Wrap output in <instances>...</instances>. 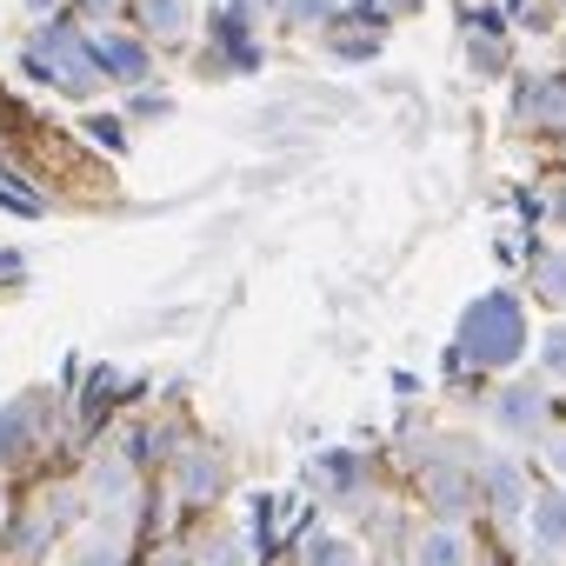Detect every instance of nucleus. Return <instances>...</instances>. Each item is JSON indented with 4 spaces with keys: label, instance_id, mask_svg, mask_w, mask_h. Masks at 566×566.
<instances>
[{
    "label": "nucleus",
    "instance_id": "obj_21",
    "mask_svg": "<svg viewBox=\"0 0 566 566\" xmlns=\"http://www.w3.org/2000/svg\"><path fill=\"white\" fill-rule=\"evenodd\" d=\"M546 467H553V473H559V480H566V427H559V433H553V440H546Z\"/></svg>",
    "mask_w": 566,
    "mask_h": 566
},
{
    "label": "nucleus",
    "instance_id": "obj_13",
    "mask_svg": "<svg viewBox=\"0 0 566 566\" xmlns=\"http://www.w3.org/2000/svg\"><path fill=\"white\" fill-rule=\"evenodd\" d=\"M307 566H360V546L340 533H314L307 539Z\"/></svg>",
    "mask_w": 566,
    "mask_h": 566
},
{
    "label": "nucleus",
    "instance_id": "obj_9",
    "mask_svg": "<svg viewBox=\"0 0 566 566\" xmlns=\"http://www.w3.org/2000/svg\"><path fill=\"white\" fill-rule=\"evenodd\" d=\"M140 28L154 41H180L193 28V8H187V0H140Z\"/></svg>",
    "mask_w": 566,
    "mask_h": 566
},
{
    "label": "nucleus",
    "instance_id": "obj_25",
    "mask_svg": "<svg viewBox=\"0 0 566 566\" xmlns=\"http://www.w3.org/2000/svg\"><path fill=\"white\" fill-rule=\"evenodd\" d=\"M81 8H87V14H107V8H114V0H81Z\"/></svg>",
    "mask_w": 566,
    "mask_h": 566
},
{
    "label": "nucleus",
    "instance_id": "obj_11",
    "mask_svg": "<svg viewBox=\"0 0 566 566\" xmlns=\"http://www.w3.org/2000/svg\"><path fill=\"white\" fill-rule=\"evenodd\" d=\"M533 287H539L546 307H566V247H546L533 260Z\"/></svg>",
    "mask_w": 566,
    "mask_h": 566
},
{
    "label": "nucleus",
    "instance_id": "obj_20",
    "mask_svg": "<svg viewBox=\"0 0 566 566\" xmlns=\"http://www.w3.org/2000/svg\"><path fill=\"white\" fill-rule=\"evenodd\" d=\"M207 566H240V546H233V539H213V546H207Z\"/></svg>",
    "mask_w": 566,
    "mask_h": 566
},
{
    "label": "nucleus",
    "instance_id": "obj_12",
    "mask_svg": "<svg viewBox=\"0 0 566 566\" xmlns=\"http://www.w3.org/2000/svg\"><path fill=\"white\" fill-rule=\"evenodd\" d=\"M61 566H120V539H114V533H87V539L67 546Z\"/></svg>",
    "mask_w": 566,
    "mask_h": 566
},
{
    "label": "nucleus",
    "instance_id": "obj_4",
    "mask_svg": "<svg viewBox=\"0 0 566 566\" xmlns=\"http://www.w3.org/2000/svg\"><path fill=\"white\" fill-rule=\"evenodd\" d=\"M493 427L500 433H539L546 427V387H506L493 400Z\"/></svg>",
    "mask_w": 566,
    "mask_h": 566
},
{
    "label": "nucleus",
    "instance_id": "obj_16",
    "mask_svg": "<svg viewBox=\"0 0 566 566\" xmlns=\"http://www.w3.org/2000/svg\"><path fill=\"white\" fill-rule=\"evenodd\" d=\"M539 367H546V380H566V327H546V340H539Z\"/></svg>",
    "mask_w": 566,
    "mask_h": 566
},
{
    "label": "nucleus",
    "instance_id": "obj_26",
    "mask_svg": "<svg viewBox=\"0 0 566 566\" xmlns=\"http://www.w3.org/2000/svg\"><path fill=\"white\" fill-rule=\"evenodd\" d=\"M533 566H559V559H553V553H539V559H533Z\"/></svg>",
    "mask_w": 566,
    "mask_h": 566
},
{
    "label": "nucleus",
    "instance_id": "obj_24",
    "mask_svg": "<svg viewBox=\"0 0 566 566\" xmlns=\"http://www.w3.org/2000/svg\"><path fill=\"white\" fill-rule=\"evenodd\" d=\"M553 220H566V187H559V193H553Z\"/></svg>",
    "mask_w": 566,
    "mask_h": 566
},
{
    "label": "nucleus",
    "instance_id": "obj_27",
    "mask_svg": "<svg viewBox=\"0 0 566 566\" xmlns=\"http://www.w3.org/2000/svg\"><path fill=\"white\" fill-rule=\"evenodd\" d=\"M0 520H8V500H0Z\"/></svg>",
    "mask_w": 566,
    "mask_h": 566
},
{
    "label": "nucleus",
    "instance_id": "obj_23",
    "mask_svg": "<svg viewBox=\"0 0 566 566\" xmlns=\"http://www.w3.org/2000/svg\"><path fill=\"white\" fill-rule=\"evenodd\" d=\"M61 8V0H28V14H54Z\"/></svg>",
    "mask_w": 566,
    "mask_h": 566
},
{
    "label": "nucleus",
    "instance_id": "obj_19",
    "mask_svg": "<svg viewBox=\"0 0 566 566\" xmlns=\"http://www.w3.org/2000/svg\"><path fill=\"white\" fill-rule=\"evenodd\" d=\"M213 480H220V473H213V467H207V453H200V460L187 467V493H213Z\"/></svg>",
    "mask_w": 566,
    "mask_h": 566
},
{
    "label": "nucleus",
    "instance_id": "obj_18",
    "mask_svg": "<svg viewBox=\"0 0 566 566\" xmlns=\"http://www.w3.org/2000/svg\"><path fill=\"white\" fill-rule=\"evenodd\" d=\"M334 14V0H280V21H321Z\"/></svg>",
    "mask_w": 566,
    "mask_h": 566
},
{
    "label": "nucleus",
    "instance_id": "obj_8",
    "mask_svg": "<svg viewBox=\"0 0 566 566\" xmlns=\"http://www.w3.org/2000/svg\"><path fill=\"white\" fill-rule=\"evenodd\" d=\"M413 566H473V546L460 526H427L413 546Z\"/></svg>",
    "mask_w": 566,
    "mask_h": 566
},
{
    "label": "nucleus",
    "instance_id": "obj_3",
    "mask_svg": "<svg viewBox=\"0 0 566 566\" xmlns=\"http://www.w3.org/2000/svg\"><path fill=\"white\" fill-rule=\"evenodd\" d=\"M94 41V61H101V74L107 81H120V87H147V74H154V54L134 41V34H114V28H101V34H87Z\"/></svg>",
    "mask_w": 566,
    "mask_h": 566
},
{
    "label": "nucleus",
    "instance_id": "obj_17",
    "mask_svg": "<svg viewBox=\"0 0 566 566\" xmlns=\"http://www.w3.org/2000/svg\"><path fill=\"white\" fill-rule=\"evenodd\" d=\"M21 447H28V420L14 407H0V460H14Z\"/></svg>",
    "mask_w": 566,
    "mask_h": 566
},
{
    "label": "nucleus",
    "instance_id": "obj_5",
    "mask_svg": "<svg viewBox=\"0 0 566 566\" xmlns=\"http://www.w3.org/2000/svg\"><path fill=\"white\" fill-rule=\"evenodd\" d=\"M526 526H533V546H539V553H566V486L533 493Z\"/></svg>",
    "mask_w": 566,
    "mask_h": 566
},
{
    "label": "nucleus",
    "instance_id": "obj_10",
    "mask_svg": "<svg viewBox=\"0 0 566 566\" xmlns=\"http://www.w3.org/2000/svg\"><path fill=\"white\" fill-rule=\"evenodd\" d=\"M314 480H321V493H360V460L354 453H321L314 460Z\"/></svg>",
    "mask_w": 566,
    "mask_h": 566
},
{
    "label": "nucleus",
    "instance_id": "obj_6",
    "mask_svg": "<svg viewBox=\"0 0 566 566\" xmlns=\"http://www.w3.org/2000/svg\"><path fill=\"white\" fill-rule=\"evenodd\" d=\"M480 493H486L493 520H513V513H526V506H533V500H526V480H520V467H513V460H493V467L480 473Z\"/></svg>",
    "mask_w": 566,
    "mask_h": 566
},
{
    "label": "nucleus",
    "instance_id": "obj_22",
    "mask_svg": "<svg viewBox=\"0 0 566 566\" xmlns=\"http://www.w3.org/2000/svg\"><path fill=\"white\" fill-rule=\"evenodd\" d=\"M8 273H21V253H0V280H8Z\"/></svg>",
    "mask_w": 566,
    "mask_h": 566
},
{
    "label": "nucleus",
    "instance_id": "obj_2",
    "mask_svg": "<svg viewBox=\"0 0 566 566\" xmlns=\"http://www.w3.org/2000/svg\"><path fill=\"white\" fill-rule=\"evenodd\" d=\"M28 74L48 81V87H61V94H94V87L107 81L101 61H94V41H87V34H67V28H41V34H34Z\"/></svg>",
    "mask_w": 566,
    "mask_h": 566
},
{
    "label": "nucleus",
    "instance_id": "obj_7",
    "mask_svg": "<svg viewBox=\"0 0 566 566\" xmlns=\"http://www.w3.org/2000/svg\"><path fill=\"white\" fill-rule=\"evenodd\" d=\"M520 114H526V120H546V127H566V74H539V81H526Z\"/></svg>",
    "mask_w": 566,
    "mask_h": 566
},
{
    "label": "nucleus",
    "instance_id": "obj_14",
    "mask_svg": "<svg viewBox=\"0 0 566 566\" xmlns=\"http://www.w3.org/2000/svg\"><path fill=\"white\" fill-rule=\"evenodd\" d=\"M0 207H8V213H28V220H34V213H41V193H34L21 174H0Z\"/></svg>",
    "mask_w": 566,
    "mask_h": 566
},
{
    "label": "nucleus",
    "instance_id": "obj_1",
    "mask_svg": "<svg viewBox=\"0 0 566 566\" xmlns=\"http://www.w3.org/2000/svg\"><path fill=\"white\" fill-rule=\"evenodd\" d=\"M453 354H460L467 367H480V374H506V367H520V360H526V307H520L506 287L480 294V301L460 314Z\"/></svg>",
    "mask_w": 566,
    "mask_h": 566
},
{
    "label": "nucleus",
    "instance_id": "obj_15",
    "mask_svg": "<svg viewBox=\"0 0 566 566\" xmlns=\"http://www.w3.org/2000/svg\"><path fill=\"white\" fill-rule=\"evenodd\" d=\"M87 140H94V147H107V154H120V147H127V120L94 114V120H87Z\"/></svg>",
    "mask_w": 566,
    "mask_h": 566
}]
</instances>
